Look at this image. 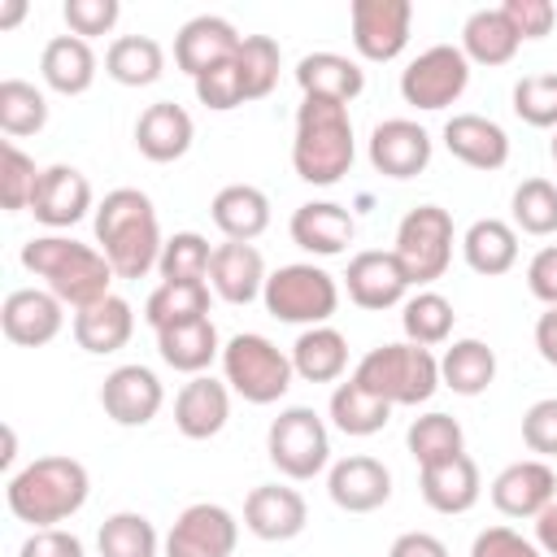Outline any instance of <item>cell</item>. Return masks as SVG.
Here are the masks:
<instances>
[{
  "mask_svg": "<svg viewBox=\"0 0 557 557\" xmlns=\"http://www.w3.org/2000/svg\"><path fill=\"white\" fill-rule=\"evenodd\" d=\"M91 231H96V248L104 252L117 278H144L148 270H157L165 239H161L157 205L148 200V191L139 187L104 191V200L91 213Z\"/></svg>",
  "mask_w": 557,
  "mask_h": 557,
  "instance_id": "1",
  "label": "cell"
},
{
  "mask_svg": "<svg viewBox=\"0 0 557 557\" xmlns=\"http://www.w3.org/2000/svg\"><path fill=\"white\" fill-rule=\"evenodd\" d=\"M22 270H30L35 278H44V287L65 305V309H87L96 300L109 296V283L117 278L113 265L104 261V252L96 244H83L74 235L48 231V235H30L22 244Z\"/></svg>",
  "mask_w": 557,
  "mask_h": 557,
  "instance_id": "2",
  "label": "cell"
},
{
  "mask_svg": "<svg viewBox=\"0 0 557 557\" xmlns=\"http://www.w3.org/2000/svg\"><path fill=\"white\" fill-rule=\"evenodd\" d=\"M87 496H91V474L78 457H65V453L35 457L17 474H9V487H4L9 513L30 531L74 518L87 505Z\"/></svg>",
  "mask_w": 557,
  "mask_h": 557,
  "instance_id": "3",
  "label": "cell"
},
{
  "mask_svg": "<svg viewBox=\"0 0 557 557\" xmlns=\"http://www.w3.org/2000/svg\"><path fill=\"white\" fill-rule=\"evenodd\" d=\"M357 157L352 117L339 100H300L296 135H292V170L309 187H335Z\"/></svg>",
  "mask_w": 557,
  "mask_h": 557,
  "instance_id": "4",
  "label": "cell"
},
{
  "mask_svg": "<svg viewBox=\"0 0 557 557\" xmlns=\"http://www.w3.org/2000/svg\"><path fill=\"white\" fill-rule=\"evenodd\" d=\"M352 379H357L366 392H374L379 400H387L392 409H396V405L418 409V405H426V400L435 396V387H440V357H435L431 348L409 344V339H400V344H379V348H370V352L357 361Z\"/></svg>",
  "mask_w": 557,
  "mask_h": 557,
  "instance_id": "5",
  "label": "cell"
},
{
  "mask_svg": "<svg viewBox=\"0 0 557 557\" xmlns=\"http://www.w3.org/2000/svg\"><path fill=\"white\" fill-rule=\"evenodd\" d=\"M222 379L248 405H278L296 379L292 352H283L261 331H239L222 344Z\"/></svg>",
  "mask_w": 557,
  "mask_h": 557,
  "instance_id": "6",
  "label": "cell"
},
{
  "mask_svg": "<svg viewBox=\"0 0 557 557\" xmlns=\"http://www.w3.org/2000/svg\"><path fill=\"white\" fill-rule=\"evenodd\" d=\"M261 305L278 322H292V326H305V331L326 326L339 309V283H335L331 270H322L313 261H292V265H278L265 278Z\"/></svg>",
  "mask_w": 557,
  "mask_h": 557,
  "instance_id": "7",
  "label": "cell"
},
{
  "mask_svg": "<svg viewBox=\"0 0 557 557\" xmlns=\"http://www.w3.org/2000/svg\"><path fill=\"white\" fill-rule=\"evenodd\" d=\"M265 457L292 483L318 479L331 466V431H326L322 413L309 409V405L278 409V418L265 431Z\"/></svg>",
  "mask_w": 557,
  "mask_h": 557,
  "instance_id": "8",
  "label": "cell"
},
{
  "mask_svg": "<svg viewBox=\"0 0 557 557\" xmlns=\"http://www.w3.org/2000/svg\"><path fill=\"white\" fill-rule=\"evenodd\" d=\"M453 244H457L453 213L440 205H418L400 218L392 252H396V261L413 287H431L453 265Z\"/></svg>",
  "mask_w": 557,
  "mask_h": 557,
  "instance_id": "9",
  "label": "cell"
},
{
  "mask_svg": "<svg viewBox=\"0 0 557 557\" xmlns=\"http://www.w3.org/2000/svg\"><path fill=\"white\" fill-rule=\"evenodd\" d=\"M466 87H470V61L457 44H431L400 70V100L422 113H440L457 104Z\"/></svg>",
  "mask_w": 557,
  "mask_h": 557,
  "instance_id": "10",
  "label": "cell"
},
{
  "mask_svg": "<svg viewBox=\"0 0 557 557\" xmlns=\"http://www.w3.org/2000/svg\"><path fill=\"white\" fill-rule=\"evenodd\" d=\"M352 48L361 61H396L413 35V4L409 0H352Z\"/></svg>",
  "mask_w": 557,
  "mask_h": 557,
  "instance_id": "11",
  "label": "cell"
},
{
  "mask_svg": "<svg viewBox=\"0 0 557 557\" xmlns=\"http://www.w3.org/2000/svg\"><path fill=\"white\" fill-rule=\"evenodd\" d=\"M235 544L239 518L218 500H196L174 518L161 557H235Z\"/></svg>",
  "mask_w": 557,
  "mask_h": 557,
  "instance_id": "12",
  "label": "cell"
},
{
  "mask_svg": "<svg viewBox=\"0 0 557 557\" xmlns=\"http://www.w3.org/2000/svg\"><path fill=\"white\" fill-rule=\"evenodd\" d=\"M431 135L426 126H418L413 117H383L374 131H370V144H366V157L370 165L383 174V178H418L426 165H431Z\"/></svg>",
  "mask_w": 557,
  "mask_h": 557,
  "instance_id": "13",
  "label": "cell"
},
{
  "mask_svg": "<svg viewBox=\"0 0 557 557\" xmlns=\"http://www.w3.org/2000/svg\"><path fill=\"white\" fill-rule=\"evenodd\" d=\"M409 278L396 261V252L387 248H361L352 252L348 270H344V292L357 309H370V313H383V309H396L409 300Z\"/></svg>",
  "mask_w": 557,
  "mask_h": 557,
  "instance_id": "14",
  "label": "cell"
},
{
  "mask_svg": "<svg viewBox=\"0 0 557 557\" xmlns=\"http://www.w3.org/2000/svg\"><path fill=\"white\" fill-rule=\"evenodd\" d=\"M161 405H165V387H161V379H157L148 366H139V361L113 366V370L104 374V383H100V409H104V418L117 422V426H148V422L161 413Z\"/></svg>",
  "mask_w": 557,
  "mask_h": 557,
  "instance_id": "15",
  "label": "cell"
},
{
  "mask_svg": "<svg viewBox=\"0 0 557 557\" xmlns=\"http://www.w3.org/2000/svg\"><path fill=\"white\" fill-rule=\"evenodd\" d=\"M0 331L17 348H44L65 331V305L48 287H13L0 305Z\"/></svg>",
  "mask_w": 557,
  "mask_h": 557,
  "instance_id": "16",
  "label": "cell"
},
{
  "mask_svg": "<svg viewBox=\"0 0 557 557\" xmlns=\"http://www.w3.org/2000/svg\"><path fill=\"white\" fill-rule=\"evenodd\" d=\"M496 513L505 518H540L553 500H557V470L540 457H522V461H509L492 487H487Z\"/></svg>",
  "mask_w": 557,
  "mask_h": 557,
  "instance_id": "17",
  "label": "cell"
},
{
  "mask_svg": "<svg viewBox=\"0 0 557 557\" xmlns=\"http://www.w3.org/2000/svg\"><path fill=\"white\" fill-rule=\"evenodd\" d=\"M30 213H35V222H44L48 231H65V226L83 222L87 213H96L87 174L74 170V165H65V161L44 165L39 187H35V196H30Z\"/></svg>",
  "mask_w": 557,
  "mask_h": 557,
  "instance_id": "18",
  "label": "cell"
},
{
  "mask_svg": "<svg viewBox=\"0 0 557 557\" xmlns=\"http://www.w3.org/2000/svg\"><path fill=\"white\" fill-rule=\"evenodd\" d=\"M326 496L344 513H374V509H383L392 500V470L370 453L339 457L326 470Z\"/></svg>",
  "mask_w": 557,
  "mask_h": 557,
  "instance_id": "19",
  "label": "cell"
},
{
  "mask_svg": "<svg viewBox=\"0 0 557 557\" xmlns=\"http://www.w3.org/2000/svg\"><path fill=\"white\" fill-rule=\"evenodd\" d=\"M244 527L265 544H287L309 527V505L287 483H261L244 496Z\"/></svg>",
  "mask_w": 557,
  "mask_h": 557,
  "instance_id": "20",
  "label": "cell"
},
{
  "mask_svg": "<svg viewBox=\"0 0 557 557\" xmlns=\"http://www.w3.org/2000/svg\"><path fill=\"white\" fill-rule=\"evenodd\" d=\"M239 44H244V35L235 30V22H226L218 13H200V17L183 22L178 35H174V65L183 74L200 78L205 70L231 61L239 52Z\"/></svg>",
  "mask_w": 557,
  "mask_h": 557,
  "instance_id": "21",
  "label": "cell"
},
{
  "mask_svg": "<svg viewBox=\"0 0 557 557\" xmlns=\"http://www.w3.org/2000/svg\"><path fill=\"white\" fill-rule=\"evenodd\" d=\"M287 235L296 248H305L313 257H339L357 239V218L335 200H305V205H296Z\"/></svg>",
  "mask_w": 557,
  "mask_h": 557,
  "instance_id": "22",
  "label": "cell"
},
{
  "mask_svg": "<svg viewBox=\"0 0 557 557\" xmlns=\"http://www.w3.org/2000/svg\"><path fill=\"white\" fill-rule=\"evenodd\" d=\"M191 139H196V122L174 100H157L135 117V148H139V157H148L157 165L183 161L191 152Z\"/></svg>",
  "mask_w": 557,
  "mask_h": 557,
  "instance_id": "23",
  "label": "cell"
},
{
  "mask_svg": "<svg viewBox=\"0 0 557 557\" xmlns=\"http://www.w3.org/2000/svg\"><path fill=\"white\" fill-rule=\"evenodd\" d=\"M444 148H448V157H457L461 165L483 170V174L505 170V161H509L505 126L483 117V113H453L444 122Z\"/></svg>",
  "mask_w": 557,
  "mask_h": 557,
  "instance_id": "24",
  "label": "cell"
},
{
  "mask_svg": "<svg viewBox=\"0 0 557 557\" xmlns=\"http://www.w3.org/2000/svg\"><path fill=\"white\" fill-rule=\"evenodd\" d=\"M265 257L257 244H235V239H222L213 248V265H209V287L218 300L226 305H252L261 300L265 292Z\"/></svg>",
  "mask_w": 557,
  "mask_h": 557,
  "instance_id": "25",
  "label": "cell"
},
{
  "mask_svg": "<svg viewBox=\"0 0 557 557\" xmlns=\"http://www.w3.org/2000/svg\"><path fill=\"white\" fill-rule=\"evenodd\" d=\"M231 418V387L226 379L196 374L174 396V426L183 440H213Z\"/></svg>",
  "mask_w": 557,
  "mask_h": 557,
  "instance_id": "26",
  "label": "cell"
},
{
  "mask_svg": "<svg viewBox=\"0 0 557 557\" xmlns=\"http://www.w3.org/2000/svg\"><path fill=\"white\" fill-rule=\"evenodd\" d=\"M418 492L435 513H470L483 496V479L470 453H457L448 461L418 470Z\"/></svg>",
  "mask_w": 557,
  "mask_h": 557,
  "instance_id": "27",
  "label": "cell"
},
{
  "mask_svg": "<svg viewBox=\"0 0 557 557\" xmlns=\"http://www.w3.org/2000/svg\"><path fill=\"white\" fill-rule=\"evenodd\" d=\"M70 331H74V344L83 352L109 357V352H117V348L131 344V335H135V309H131V300H122V296L109 292L104 300L78 309L70 318Z\"/></svg>",
  "mask_w": 557,
  "mask_h": 557,
  "instance_id": "28",
  "label": "cell"
},
{
  "mask_svg": "<svg viewBox=\"0 0 557 557\" xmlns=\"http://www.w3.org/2000/svg\"><path fill=\"white\" fill-rule=\"evenodd\" d=\"M296 87L309 100H339L352 104L366 91V70L344 52H305L296 61Z\"/></svg>",
  "mask_w": 557,
  "mask_h": 557,
  "instance_id": "29",
  "label": "cell"
},
{
  "mask_svg": "<svg viewBox=\"0 0 557 557\" xmlns=\"http://www.w3.org/2000/svg\"><path fill=\"white\" fill-rule=\"evenodd\" d=\"M96 74H100V61H96L91 44L78 39V35H52L44 44V52H39V78L57 96H83V91H91Z\"/></svg>",
  "mask_w": 557,
  "mask_h": 557,
  "instance_id": "30",
  "label": "cell"
},
{
  "mask_svg": "<svg viewBox=\"0 0 557 557\" xmlns=\"http://www.w3.org/2000/svg\"><path fill=\"white\" fill-rule=\"evenodd\" d=\"M157 357H161L170 370L196 379V374H205L213 361H222V335H218L213 318L178 322V326L157 331Z\"/></svg>",
  "mask_w": 557,
  "mask_h": 557,
  "instance_id": "31",
  "label": "cell"
},
{
  "mask_svg": "<svg viewBox=\"0 0 557 557\" xmlns=\"http://www.w3.org/2000/svg\"><path fill=\"white\" fill-rule=\"evenodd\" d=\"M209 218L222 231V239L235 244H252L257 235H265L270 226V196L252 183H226L213 200H209Z\"/></svg>",
  "mask_w": 557,
  "mask_h": 557,
  "instance_id": "32",
  "label": "cell"
},
{
  "mask_svg": "<svg viewBox=\"0 0 557 557\" xmlns=\"http://www.w3.org/2000/svg\"><path fill=\"white\" fill-rule=\"evenodd\" d=\"M461 52H466V61L470 65H509L513 57H518V48H522V35L513 30V22L500 13V4L496 9H474L470 17H466V26H461V44H457Z\"/></svg>",
  "mask_w": 557,
  "mask_h": 557,
  "instance_id": "33",
  "label": "cell"
},
{
  "mask_svg": "<svg viewBox=\"0 0 557 557\" xmlns=\"http://www.w3.org/2000/svg\"><path fill=\"white\" fill-rule=\"evenodd\" d=\"M461 257L474 274L496 278L518 265V231L505 218H479L461 235Z\"/></svg>",
  "mask_w": 557,
  "mask_h": 557,
  "instance_id": "34",
  "label": "cell"
},
{
  "mask_svg": "<svg viewBox=\"0 0 557 557\" xmlns=\"http://www.w3.org/2000/svg\"><path fill=\"white\" fill-rule=\"evenodd\" d=\"M496 383V348L466 335L453 339L440 357V387L457 392V396H483Z\"/></svg>",
  "mask_w": 557,
  "mask_h": 557,
  "instance_id": "35",
  "label": "cell"
},
{
  "mask_svg": "<svg viewBox=\"0 0 557 557\" xmlns=\"http://www.w3.org/2000/svg\"><path fill=\"white\" fill-rule=\"evenodd\" d=\"M292 370L305 383H335L348 370V339L326 322V326H309L296 335L292 344Z\"/></svg>",
  "mask_w": 557,
  "mask_h": 557,
  "instance_id": "36",
  "label": "cell"
},
{
  "mask_svg": "<svg viewBox=\"0 0 557 557\" xmlns=\"http://www.w3.org/2000/svg\"><path fill=\"white\" fill-rule=\"evenodd\" d=\"M326 418H331L335 431H344V435H352V440H370V435H379V431L387 426L392 405L379 400L374 392H366V387L348 374V383H335V392H331V400H326Z\"/></svg>",
  "mask_w": 557,
  "mask_h": 557,
  "instance_id": "37",
  "label": "cell"
},
{
  "mask_svg": "<svg viewBox=\"0 0 557 557\" xmlns=\"http://www.w3.org/2000/svg\"><path fill=\"white\" fill-rule=\"evenodd\" d=\"M104 74L122 87H152L165 74V48L152 35H117L104 48Z\"/></svg>",
  "mask_w": 557,
  "mask_h": 557,
  "instance_id": "38",
  "label": "cell"
},
{
  "mask_svg": "<svg viewBox=\"0 0 557 557\" xmlns=\"http://www.w3.org/2000/svg\"><path fill=\"white\" fill-rule=\"evenodd\" d=\"M453 322H457V309L448 296H440L435 287H418L405 305H400V331L409 344L418 348H435V344H448L453 339Z\"/></svg>",
  "mask_w": 557,
  "mask_h": 557,
  "instance_id": "39",
  "label": "cell"
},
{
  "mask_svg": "<svg viewBox=\"0 0 557 557\" xmlns=\"http://www.w3.org/2000/svg\"><path fill=\"white\" fill-rule=\"evenodd\" d=\"M209 305H213L209 283H157L144 300V322L152 331H165V326H178V322L209 318Z\"/></svg>",
  "mask_w": 557,
  "mask_h": 557,
  "instance_id": "40",
  "label": "cell"
},
{
  "mask_svg": "<svg viewBox=\"0 0 557 557\" xmlns=\"http://www.w3.org/2000/svg\"><path fill=\"white\" fill-rule=\"evenodd\" d=\"M405 448H409V457H413L418 470H422V466H435V461H448V457L466 453V431H461V422H457L453 413L431 409V413H422V418L409 422Z\"/></svg>",
  "mask_w": 557,
  "mask_h": 557,
  "instance_id": "41",
  "label": "cell"
},
{
  "mask_svg": "<svg viewBox=\"0 0 557 557\" xmlns=\"http://www.w3.org/2000/svg\"><path fill=\"white\" fill-rule=\"evenodd\" d=\"M96 548H100V557H161L165 540L157 535V527H152L144 513L117 509V513H109V518L100 522Z\"/></svg>",
  "mask_w": 557,
  "mask_h": 557,
  "instance_id": "42",
  "label": "cell"
},
{
  "mask_svg": "<svg viewBox=\"0 0 557 557\" xmlns=\"http://www.w3.org/2000/svg\"><path fill=\"white\" fill-rule=\"evenodd\" d=\"M509 226L518 235H535V239L557 235V183L522 178L509 196Z\"/></svg>",
  "mask_w": 557,
  "mask_h": 557,
  "instance_id": "43",
  "label": "cell"
},
{
  "mask_svg": "<svg viewBox=\"0 0 557 557\" xmlns=\"http://www.w3.org/2000/svg\"><path fill=\"white\" fill-rule=\"evenodd\" d=\"M48 126V96L26 83V78H4L0 83V131L9 139L39 135Z\"/></svg>",
  "mask_w": 557,
  "mask_h": 557,
  "instance_id": "44",
  "label": "cell"
},
{
  "mask_svg": "<svg viewBox=\"0 0 557 557\" xmlns=\"http://www.w3.org/2000/svg\"><path fill=\"white\" fill-rule=\"evenodd\" d=\"M209 265H213V248L200 231H174L161 248L157 274L161 283H209Z\"/></svg>",
  "mask_w": 557,
  "mask_h": 557,
  "instance_id": "45",
  "label": "cell"
},
{
  "mask_svg": "<svg viewBox=\"0 0 557 557\" xmlns=\"http://www.w3.org/2000/svg\"><path fill=\"white\" fill-rule=\"evenodd\" d=\"M239 78H244V96L248 100H265L278 87V70H283V48L270 35H244L239 52H235Z\"/></svg>",
  "mask_w": 557,
  "mask_h": 557,
  "instance_id": "46",
  "label": "cell"
},
{
  "mask_svg": "<svg viewBox=\"0 0 557 557\" xmlns=\"http://www.w3.org/2000/svg\"><path fill=\"white\" fill-rule=\"evenodd\" d=\"M39 174H44V170L35 165L30 152H22L13 139L0 144V205H4L9 213L30 209V196H35V187H39Z\"/></svg>",
  "mask_w": 557,
  "mask_h": 557,
  "instance_id": "47",
  "label": "cell"
},
{
  "mask_svg": "<svg viewBox=\"0 0 557 557\" xmlns=\"http://www.w3.org/2000/svg\"><path fill=\"white\" fill-rule=\"evenodd\" d=\"M513 113L535 131H557V74H527L513 83Z\"/></svg>",
  "mask_w": 557,
  "mask_h": 557,
  "instance_id": "48",
  "label": "cell"
},
{
  "mask_svg": "<svg viewBox=\"0 0 557 557\" xmlns=\"http://www.w3.org/2000/svg\"><path fill=\"white\" fill-rule=\"evenodd\" d=\"M191 87H196V100H200L205 109H213V113H231V109H239V104L248 100L235 57L222 61V65H213V70H205L200 78H191Z\"/></svg>",
  "mask_w": 557,
  "mask_h": 557,
  "instance_id": "49",
  "label": "cell"
},
{
  "mask_svg": "<svg viewBox=\"0 0 557 557\" xmlns=\"http://www.w3.org/2000/svg\"><path fill=\"white\" fill-rule=\"evenodd\" d=\"M61 17H65L70 35H78V39L91 44V35H109L117 26L122 4L117 0H65L61 4Z\"/></svg>",
  "mask_w": 557,
  "mask_h": 557,
  "instance_id": "50",
  "label": "cell"
},
{
  "mask_svg": "<svg viewBox=\"0 0 557 557\" xmlns=\"http://www.w3.org/2000/svg\"><path fill=\"white\" fill-rule=\"evenodd\" d=\"M522 444L540 461L557 457V396H544L522 413Z\"/></svg>",
  "mask_w": 557,
  "mask_h": 557,
  "instance_id": "51",
  "label": "cell"
},
{
  "mask_svg": "<svg viewBox=\"0 0 557 557\" xmlns=\"http://www.w3.org/2000/svg\"><path fill=\"white\" fill-rule=\"evenodd\" d=\"M500 13L513 22V30L522 39H544L557 26V4L553 0H505Z\"/></svg>",
  "mask_w": 557,
  "mask_h": 557,
  "instance_id": "52",
  "label": "cell"
},
{
  "mask_svg": "<svg viewBox=\"0 0 557 557\" xmlns=\"http://www.w3.org/2000/svg\"><path fill=\"white\" fill-rule=\"evenodd\" d=\"M470 557H544L535 540L518 535L513 527H487L474 535L470 544Z\"/></svg>",
  "mask_w": 557,
  "mask_h": 557,
  "instance_id": "53",
  "label": "cell"
},
{
  "mask_svg": "<svg viewBox=\"0 0 557 557\" xmlns=\"http://www.w3.org/2000/svg\"><path fill=\"white\" fill-rule=\"evenodd\" d=\"M17 557H83V540L65 527H39L22 540Z\"/></svg>",
  "mask_w": 557,
  "mask_h": 557,
  "instance_id": "54",
  "label": "cell"
},
{
  "mask_svg": "<svg viewBox=\"0 0 557 557\" xmlns=\"http://www.w3.org/2000/svg\"><path fill=\"white\" fill-rule=\"evenodd\" d=\"M527 292H531L544 309H557V244H544V248L527 261Z\"/></svg>",
  "mask_w": 557,
  "mask_h": 557,
  "instance_id": "55",
  "label": "cell"
},
{
  "mask_svg": "<svg viewBox=\"0 0 557 557\" xmlns=\"http://www.w3.org/2000/svg\"><path fill=\"white\" fill-rule=\"evenodd\" d=\"M387 557H448V544L431 531H405V535L392 540Z\"/></svg>",
  "mask_w": 557,
  "mask_h": 557,
  "instance_id": "56",
  "label": "cell"
},
{
  "mask_svg": "<svg viewBox=\"0 0 557 557\" xmlns=\"http://www.w3.org/2000/svg\"><path fill=\"white\" fill-rule=\"evenodd\" d=\"M535 348H540V357L557 370V309H544V313L535 318Z\"/></svg>",
  "mask_w": 557,
  "mask_h": 557,
  "instance_id": "57",
  "label": "cell"
},
{
  "mask_svg": "<svg viewBox=\"0 0 557 557\" xmlns=\"http://www.w3.org/2000/svg\"><path fill=\"white\" fill-rule=\"evenodd\" d=\"M535 544L544 557H557V500L535 518Z\"/></svg>",
  "mask_w": 557,
  "mask_h": 557,
  "instance_id": "58",
  "label": "cell"
},
{
  "mask_svg": "<svg viewBox=\"0 0 557 557\" xmlns=\"http://www.w3.org/2000/svg\"><path fill=\"white\" fill-rule=\"evenodd\" d=\"M22 13H26V4H22V0H9V4L0 9V30L17 26V22H22Z\"/></svg>",
  "mask_w": 557,
  "mask_h": 557,
  "instance_id": "59",
  "label": "cell"
},
{
  "mask_svg": "<svg viewBox=\"0 0 557 557\" xmlns=\"http://www.w3.org/2000/svg\"><path fill=\"white\" fill-rule=\"evenodd\" d=\"M548 152H553V165H557V131H553V144H548Z\"/></svg>",
  "mask_w": 557,
  "mask_h": 557,
  "instance_id": "60",
  "label": "cell"
}]
</instances>
